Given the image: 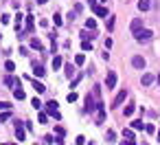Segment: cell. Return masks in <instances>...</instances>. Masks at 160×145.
<instances>
[{
  "instance_id": "1",
  "label": "cell",
  "mask_w": 160,
  "mask_h": 145,
  "mask_svg": "<svg viewBox=\"0 0 160 145\" xmlns=\"http://www.w3.org/2000/svg\"><path fill=\"white\" fill-rule=\"evenodd\" d=\"M134 38H136V42H149V40L154 38V31H149V29H140V31L134 33Z\"/></svg>"
},
{
  "instance_id": "2",
  "label": "cell",
  "mask_w": 160,
  "mask_h": 145,
  "mask_svg": "<svg viewBox=\"0 0 160 145\" xmlns=\"http://www.w3.org/2000/svg\"><path fill=\"white\" fill-rule=\"evenodd\" d=\"M46 114H53V116H55V121H59V119H62V114L57 112V103H55V101H48V103H46Z\"/></svg>"
},
{
  "instance_id": "3",
  "label": "cell",
  "mask_w": 160,
  "mask_h": 145,
  "mask_svg": "<svg viewBox=\"0 0 160 145\" xmlns=\"http://www.w3.org/2000/svg\"><path fill=\"white\" fill-rule=\"evenodd\" d=\"M105 86H108V90H112L116 86V72L114 70H108V77H105Z\"/></svg>"
},
{
  "instance_id": "4",
  "label": "cell",
  "mask_w": 160,
  "mask_h": 145,
  "mask_svg": "<svg viewBox=\"0 0 160 145\" xmlns=\"http://www.w3.org/2000/svg\"><path fill=\"white\" fill-rule=\"evenodd\" d=\"M125 97H127V90L123 88V90H121V93H118V95L114 97V101H112V108H118L121 103H123V101H125Z\"/></svg>"
},
{
  "instance_id": "5",
  "label": "cell",
  "mask_w": 160,
  "mask_h": 145,
  "mask_svg": "<svg viewBox=\"0 0 160 145\" xmlns=\"http://www.w3.org/2000/svg\"><path fill=\"white\" fill-rule=\"evenodd\" d=\"M24 24H26V33H33V29H35V20H33L31 13L24 15Z\"/></svg>"
},
{
  "instance_id": "6",
  "label": "cell",
  "mask_w": 160,
  "mask_h": 145,
  "mask_svg": "<svg viewBox=\"0 0 160 145\" xmlns=\"http://www.w3.org/2000/svg\"><path fill=\"white\" fill-rule=\"evenodd\" d=\"M132 66L143 70V68H145V57H140V55H134V57H132Z\"/></svg>"
},
{
  "instance_id": "7",
  "label": "cell",
  "mask_w": 160,
  "mask_h": 145,
  "mask_svg": "<svg viewBox=\"0 0 160 145\" xmlns=\"http://www.w3.org/2000/svg\"><path fill=\"white\" fill-rule=\"evenodd\" d=\"M129 29H132V33L140 31V29H143V20H140V18H134V20H132V24H129Z\"/></svg>"
},
{
  "instance_id": "8",
  "label": "cell",
  "mask_w": 160,
  "mask_h": 145,
  "mask_svg": "<svg viewBox=\"0 0 160 145\" xmlns=\"http://www.w3.org/2000/svg\"><path fill=\"white\" fill-rule=\"evenodd\" d=\"M33 88H35V93H37V95H42V93H46V86L42 84V81H37V79L33 81Z\"/></svg>"
},
{
  "instance_id": "9",
  "label": "cell",
  "mask_w": 160,
  "mask_h": 145,
  "mask_svg": "<svg viewBox=\"0 0 160 145\" xmlns=\"http://www.w3.org/2000/svg\"><path fill=\"white\" fill-rule=\"evenodd\" d=\"M15 137L20 139V143L24 141V128H22V123H18V125H15Z\"/></svg>"
},
{
  "instance_id": "10",
  "label": "cell",
  "mask_w": 160,
  "mask_h": 145,
  "mask_svg": "<svg viewBox=\"0 0 160 145\" xmlns=\"http://www.w3.org/2000/svg\"><path fill=\"white\" fill-rule=\"evenodd\" d=\"M15 84H18V79H15L13 75H7V77H5V86H9V88H13Z\"/></svg>"
},
{
  "instance_id": "11",
  "label": "cell",
  "mask_w": 160,
  "mask_h": 145,
  "mask_svg": "<svg viewBox=\"0 0 160 145\" xmlns=\"http://www.w3.org/2000/svg\"><path fill=\"white\" fill-rule=\"evenodd\" d=\"M149 7H152V0H138V9L140 11H147Z\"/></svg>"
},
{
  "instance_id": "12",
  "label": "cell",
  "mask_w": 160,
  "mask_h": 145,
  "mask_svg": "<svg viewBox=\"0 0 160 145\" xmlns=\"http://www.w3.org/2000/svg\"><path fill=\"white\" fill-rule=\"evenodd\" d=\"M83 64H86V55H83V53L75 55V66H83Z\"/></svg>"
},
{
  "instance_id": "13",
  "label": "cell",
  "mask_w": 160,
  "mask_h": 145,
  "mask_svg": "<svg viewBox=\"0 0 160 145\" xmlns=\"http://www.w3.org/2000/svg\"><path fill=\"white\" fill-rule=\"evenodd\" d=\"M143 86H149V84H154V75H149V72H145L143 75V81H140Z\"/></svg>"
},
{
  "instance_id": "14",
  "label": "cell",
  "mask_w": 160,
  "mask_h": 145,
  "mask_svg": "<svg viewBox=\"0 0 160 145\" xmlns=\"http://www.w3.org/2000/svg\"><path fill=\"white\" fill-rule=\"evenodd\" d=\"M33 75L35 77H44V68L40 64H33Z\"/></svg>"
},
{
  "instance_id": "15",
  "label": "cell",
  "mask_w": 160,
  "mask_h": 145,
  "mask_svg": "<svg viewBox=\"0 0 160 145\" xmlns=\"http://www.w3.org/2000/svg\"><path fill=\"white\" fill-rule=\"evenodd\" d=\"M13 97H15V99H20V101H22V99H26V95H24V90H22V88H13Z\"/></svg>"
},
{
  "instance_id": "16",
  "label": "cell",
  "mask_w": 160,
  "mask_h": 145,
  "mask_svg": "<svg viewBox=\"0 0 160 145\" xmlns=\"http://www.w3.org/2000/svg\"><path fill=\"white\" fill-rule=\"evenodd\" d=\"M29 44H31V49H37V51H42V49H44V46H42V42L37 40V38H31V42H29Z\"/></svg>"
},
{
  "instance_id": "17",
  "label": "cell",
  "mask_w": 160,
  "mask_h": 145,
  "mask_svg": "<svg viewBox=\"0 0 160 145\" xmlns=\"http://www.w3.org/2000/svg\"><path fill=\"white\" fill-rule=\"evenodd\" d=\"M92 11H95L97 15H101V18H103V15H108V7H95Z\"/></svg>"
},
{
  "instance_id": "18",
  "label": "cell",
  "mask_w": 160,
  "mask_h": 145,
  "mask_svg": "<svg viewBox=\"0 0 160 145\" xmlns=\"http://www.w3.org/2000/svg\"><path fill=\"white\" fill-rule=\"evenodd\" d=\"M86 29H88V31H95V29H97V20L88 18V20H86Z\"/></svg>"
},
{
  "instance_id": "19",
  "label": "cell",
  "mask_w": 160,
  "mask_h": 145,
  "mask_svg": "<svg viewBox=\"0 0 160 145\" xmlns=\"http://www.w3.org/2000/svg\"><path fill=\"white\" fill-rule=\"evenodd\" d=\"M62 64H64V59H62L59 55H55V57H53V68H55V70H57V68H59Z\"/></svg>"
},
{
  "instance_id": "20",
  "label": "cell",
  "mask_w": 160,
  "mask_h": 145,
  "mask_svg": "<svg viewBox=\"0 0 160 145\" xmlns=\"http://www.w3.org/2000/svg\"><path fill=\"white\" fill-rule=\"evenodd\" d=\"M5 70H7V72H13V70H15V64H13L11 59H7V62H5Z\"/></svg>"
},
{
  "instance_id": "21",
  "label": "cell",
  "mask_w": 160,
  "mask_h": 145,
  "mask_svg": "<svg viewBox=\"0 0 160 145\" xmlns=\"http://www.w3.org/2000/svg\"><path fill=\"white\" fill-rule=\"evenodd\" d=\"M22 20H24V15H22V13H18V15H15V29H18V33H20V26H22Z\"/></svg>"
},
{
  "instance_id": "22",
  "label": "cell",
  "mask_w": 160,
  "mask_h": 145,
  "mask_svg": "<svg viewBox=\"0 0 160 145\" xmlns=\"http://www.w3.org/2000/svg\"><path fill=\"white\" fill-rule=\"evenodd\" d=\"M134 110H136V106H134V103L125 106V116H132V114H134Z\"/></svg>"
},
{
  "instance_id": "23",
  "label": "cell",
  "mask_w": 160,
  "mask_h": 145,
  "mask_svg": "<svg viewBox=\"0 0 160 145\" xmlns=\"http://www.w3.org/2000/svg\"><path fill=\"white\" fill-rule=\"evenodd\" d=\"M64 72H66V77H72V72H75V66H72V64H66Z\"/></svg>"
},
{
  "instance_id": "24",
  "label": "cell",
  "mask_w": 160,
  "mask_h": 145,
  "mask_svg": "<svg viewBox=\"0 0 160 145\" xmlns=\"http://www.w3.org/2000/svg\"><path fill=\"white\" fill-rule=\"evenodd\" d=\"M132 130H145L143 121H132Z\"/></svg>"
},
{
  "instance_id": "25",
  "label": "cell",
  "mask_w": 160,
  "mask_h": 145,
  "mask_svg": "<svg viewBox=\"0 0 160 145\" xmlns=\"http://www.w3.org/2000/svg\"><path fill=\"white\" fill-rule=\"evenodd\" d=\"M37 121H40V123H48V114H46V112H40V114H37Z\"/></svg>"
},
{
  "instance_id": "26",
  "label": "cell",
  "mask_w": 160,
  "mask_h": 145,
  "mask_svg": "<svg viewBox=\"0 0 160 145\" xmlns=\"http://www.w3.org/2000/svg\"><path fill=\"white\" fill-rule=\"evenodd\" d=\"M53 22H55V26H62V24H64V20H62V15H57V13L53 15Z\"/></svg>"
},
{
  "instance_id": "27",
  "label": "cell",
  "mask_w": 160,
  "mask_h": 145,
  "mask_svg": "<svg viewBox=\"0 0 160 145\" xmlns=\"http://www.w3.org/2000/svg\"><path fill=\"white\" fill-rule=\"evenodd\" d=\"M114 22H116V18H114V15H110V20H108V31L114 29Z\"/></svg>"
},
{
  "instance_id": "28",
  "label": "cell",
  "mask_w": 160,
  "mask_h": 145,
  "mask_svg": "<svg viewBox=\"0 0 160 145\" xmlns=\"http://www.w3.org/2000/svg\"><path fill=\"white\" fill-rule=\"evenodd\" d=\"M31 106L35 108V110H40V108H42V101H40V99H37V97H35L33 101H31Z\"/></svg>"
},
{
  "instance_id": "29",
  "label": "cell",
  "mask_w": 160,
  "mask_h": 145,
  "mask_svg": "<svg viewBox=\"0 0 160 145\" xmlns=\"http://www.w3.org/2000/svg\"><path fill=\"white\" fill-rule=\"evenodd\" d=\"M81 49H83V51H92V44H90L88 40H83V42H81Z\"/></svg>"
},
{
  "instance_id": "30",
  "label": "cell",
  "mask_w": 160,
  "mask_h": 145,
  "mask_svg": "<svg viewBox=\"0 0 160 145\" xmlns=\"http://www.w3.org/2000/svg\"><path fill=\"white\" fill-rule=\"evenodd\" d=\"M9 116H11V112H2V114H0V123H5V121H9Z\"/></svg>"
},
{
  "instance_id": "31",
  "label": "cell",
  "mask_w": 160,
  "mask_h": 145,
  "mask_svg": "<svg viewBox=\"0 0 160 145\" xmlns=\"http://www.w3.org/2000/svg\"><path fill=\"white\" fill-rule=\"evenodd\" d=\"M108 141H116V132L114 130H108Z\"/></svg>"
},
{
  "instance_id": "32",
  "label": "cell",
  "mask_w": 160,
  "mask_h": 145,
  "mask_svg": "<svg viewBox=\"0 0 160 145\" xmlns=\"http://www.w3.org/2000/svg\"><path fill=\"white\" fill-rule=\"evenodd\" d=\"M77 99H79V97H77V93H70V95H68V103H75Z\"/></svg>"
},
{
  "instance_id": "33",
  "label": "cell",
  "mask_w": 160,
  "mask_h": 145,
  "mask_svg": "<svg viewBox=\"0 0 160 145\" xmlns=\"http://www.w3.org/2000/svg\"><path fill=\"white\" fill-rule=\"evenodd\" d=\"M0 110H11V103H7V101H0Z\"/></svg>"
},
{
  "instance_id": "34",
  "label": "cell",
  "mask_w": 160,
  "mask_h": 145,
  "mask_svg": "<svg viewBox=\"0 0 160 145\" xmlns=\"http://www.w3.org/2000/svg\"><path fill=\"white\" fill-rule=\"evenodd\" d=\"M123 137H125V139H134V130H125Z\"/></svg>"
},
{
  "instance_id": "35",
  "label": "cell",
  "mask_w": 160,
  "mask_h": 145,
  "mask_svg": "<svg viewBox=\"0 0 160 145\" xmlns=\"http://www.w3.org/2000/svg\"><path fill=\"white\" fill-rule=\"evenodd\" d=\"M145 132H147V134H154L156 128H154V125H145Z\"/></svg>"
},
{
  "instance_id": "36",
  "label": "cell",
  "mask_w": 160,
  "mask_h": 145,
  "mask_svg": "<svg viewBox=\"0 0 160 145\" xmlns=\"http://www.w3.org/2000/svg\"><path fill=\"white\" fill-rule=\"evenodd\" d=\"M121 145H136V141H134V139H127V141H123Z\"/></svg>"
},
{
  "instance_id": "37",
  "label": "cell",
  "mask_w": 160,
  "mask_h": 145,
  "mask_svg": "<svg viewBox=\"0 0 160 145\" xmlns=\"http://www.w3.org/2000/svg\"><path fill=\"white\" fill-rule=\"evenodd\" d=\"M88 5H90V9H95V7H99V5H97V0H88Z\"/></svg>"
},
{
  "instance_id": "38",
  "label": "cell",
  "mask_w": 160,
  "mask_h": 145,
  "mask_svg": "<svg viewBox=\"0 0 160 145\" xmlns=\"http://www.w3.org/2000/svg\"><path fill=\"white\" fill-rule=\"evenodd\" d=\"M37 2H40V5H46V2H48V0H37Z\"/></svg>"
},
{
  "instance_id": "39",
  "label": "cell",
  "mask_w": 160,
  "mask_h": 145,
  "mask_svg": "<svg viewBox=\"0 0 160 145\" xmlns=\"http://www.w3.org/2000/svg\"><path fill=\"white\" fill-rule=\"evenodd\" d=\"M158 141H160V130H158Z\"/></svg>"
},
{
  "instance_id": "40",
  "label": "cell",
  "mask_w": 160,
  "mask_h": 145,
  "mask_svg": "<svg viewBox=\"0 0 160 145\" xmlns=\"http://www.w3.org/2000/svg\"><path fill=\"white\" fill-rule=\"evenodd\" d=\"M5 145H7V143H5ZM11 145H18V143H11Z\"/></svg>"
},
{
  "instance_id": "41",
  "label": "cell",
  "mask_w": 160,
  "mask_h": 145,
  "mask_svg": "<svg viewBox=\"0 0 160 145\" xmlns=\"http://www.w3.org/2000/svg\"><path fill=\"white\" fill-rule=\"evenodd\" d=\"M103 2H108V0H103Z\"/></svg>"
},
{
  "instance_id": "42",
  "label": "cell",
  "mask_w": 160,
  "mask_h": 145,
  "mask_svg": "<svg viewBox=\"0 0 160 145\" xmlns=\"http://www.w3.org/2000/svg\"><path fill=\"white\" fill-rule=\"evenodd\" d=\"M35 145H40V143H35Z\"/></svg>"
},
{
  "instance_id": "43",
  "label": "cell",
  "mask_w": 160,
  "mask_h": 145,
  "mask_svg": "<svg viewBox=\"0 0 160 145\" xmlns=\"http://www.w3.org/2000/svg\"><path fill=\"white\" fill-rule=\"evenodd\" d=\"M143 145H147V143H143Z\"/></svg>"
},
{
  "instance_id": "44",
  "label": "cell",
  "mask_w": 160,
  "mask_h": 145,
  "mask_svg": "<svg viewBox=\"0 0 160 145\" xmlns=\"http://www.w3.org/2000/svg\"><path fill=\"white\" fill-rule=\"evenodd\" d=\"M158 79H160V77H158Z\"/></svg>"
}]
</instances>
